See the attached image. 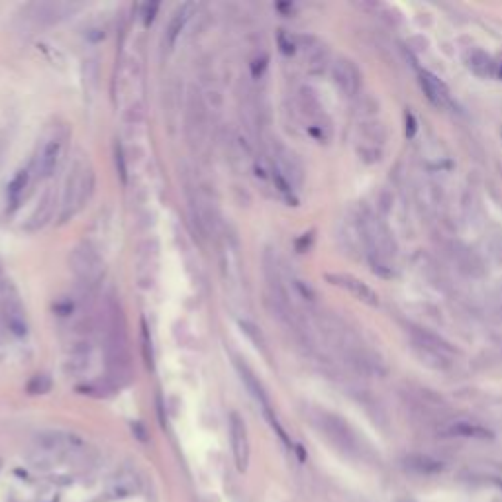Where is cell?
Listing matches in <instances>:
<instances>
[{"mask_svg": "<svg viewBox=\"0 0 502 502\" xmlns=\"http://www.w3.org/2000/svg\"><path fill=\"white\" fill-rule=\"evenodd\" d=\"M65 149V134L53 132L48 138H43L38 147V154L34 159V167L38 171L39 177L48 179L59 167V161L63 157Z\"/></svg>", "mask_w": 502, "mask_h": 502, "instance_id": "cell-8", "label": "cell"}, {"mask_svg": "<svg viewBox=\"0 0 502 502\" xmlns=\"http://www.w3.org/2000/svg\"><path fill=\"white\" fill-rule=\"evenodd\" d=\"M277 43H279V50L284 55H295L296 50H298V39L295 36H291L286 30H279L277 34Z\"/></svg>", "mask_w": 502, "mask_h": 502, "instance_id": "cell-23", "label": "cell"}, {"mask_svg": "<svg viewBox=\"0 0 502 502\" xmlns=\"http://www.w3.org/2000/svg\"><path fill=\"white\" fill-rule=\"evenodd\" d=\"M69 267L83 289L94 291L104 277V261L90 244H79L69 253Z\"/></svg>", "mask_w": 502, "mask_h": 502, "instance_id": "cell-6", "label": "cell"}, {"mask_svg": "<svg viewBox=\"0 0 502 502\" xmlns=\"http://www.w3.org/2000/svg\"><path fill=\"white\" fill-rule=\"evenodd\" d=\"M53 381L48 373L34 375L26 385V393L32 397H39V395H48L52 390Z\"/></svg>", "mask_w": 502, "mask_h": 502, "instance_id": "cell-22", "label": "cell"}, {"mask_svg": "<svg viewBox=\"0 0 502 502\" xmlns=\"http://www.w3.org/2000/svg\"><path fill=\"white\" fill-rule=\"evenodd\" d=\"M326 281L334 286H339L344 291H348L349 295L355 296L357 300H361L363 304H369V306H379V295L375 293L373 289L365 281H361L353 275H346V273H328L326 275Z\"/></svg>", "mask_w": 502, "mask_h": 502, "instance_id": "cell-9", "label": "cell"}, {"mask_svg": "<svg viewBox=\"0 0 502 502\" xmlns=\"http://www.w3.org/2000/svg\"><path fill=\"white\" fill-rule=\"evenodd\" d=\"M0 320L2 326L16 337L28 335L26 308L20 300V295L10 281H0Z\"/></svg>", "mask_w": 502, "mask_h": 502, "instance_id": "cell-7", "label": "cell"}, {"mask_svg": "<svg viewBox=\"0 0 502 502\" xmlns=\"http://www.w3.org/2000/svg\"><path fill=\"white\" fill-rule=\"evenodd\" d=\"M463 61L467 65V69L471 73H475L477 77L489 79L496 75V61L490 57L489 53L479 50V48H471L467 50L463 55Z\"/></svg>", "mask_w": 502, "mask_h": 502, "instance_id": "cell-16", "label": "cell"}, {"mask_svg": "<svg viewBox=\"0 0 502 502\" xmlns=\"http://www.w3.org/2000/svg\"><path fill=\"white\" fill-rule=\"evenodd\" d=\"M36 16L38 20L41 22H48V24H53V22H59L61 18H65V14L71 10L69 4H61V2H48V4H36Z\"/></svg>", "mask_w": 502, "mask_h": 502, "instance_id": "cell-21", "label": "cell"}, {"mask_svg": "<svg viewBox=\"0 0 502 502\" xmlns=\"http://www.w3.org/2000/svg\"><path fill=\"white\" fill-rule=\"evenodd\" d=\"M94 169L90 165L89 159L81 157L71 167V173L67 175L63 189V198H61V212H59V222L65 224L71 218H75L83 208L87 207L92 194H94Z\"/></svg>", "mask_w": 502, "mask_h": 502, "instance_id": "cell-3", "label": "cell"}, {"mask_svg": "<svg viewBox=\"0 0 502 502\" xmlns=\"http://www.w3.org/2000/svg\"><path fill=\"white\" fill-rule=\"evenodd\" d=\"M414 134H416V118L412 112H406V136L412 138Z\"/></svg>", "mask_w": 502, "mask_h": 502, "instance_id": "cell-30", "label": "cell"}, {"mask_svg": "<svg viewBox=\"0 0 502 502\" xmlns=\"http://www.w3.org/2000/svg\"><path fill=\"white\" fill-rule=\"evenodd\" d=\"M400 465H402L404 471L418 477L439 475L446 469L443 461H439L438 457H432L428 453H408V455L402 457Z\"/></svg>", "mask_w": 502, "mask_h": 502, "instance_id": "cell-15", "label": "cell"}, {"mask_svg": "<svg viewBox=\"0 0 502 502\" xmlns=\"http://www.w3.org/2000/svg\"><path fill=\"white\" fill-rule=\"evenodd\" d=\"M410 335H412L414 353L428 367H432L436 371H446L453 365L457 351L450 342H446L443 337H439L438 334L424 330V328H412Z\"/></svg>", "mask_w": 502, "mask_h": 502, "instance_id": "cell-4", "label": "cell"}, {"mask_svg": "<svg viewBox=\"0 0 502 502\" xmlns=\"http://www.w3.org/2000/svg\"><path fill=\"white\" fill-rule=\"evenodd\" d=\"M236 369H238V375H240L242 383H244L245 388H247V393L261 404V408H263L265 416L273 414V410H271L269 395H267L265 386L261 385V381L255 377V373L251 371V367H249L247 363H244V359L236 357Z\"/></svg>", "mask_w": 502, "mask_h": 502, "instance_id": "cell-14", "label": "cell"}, {"mask_svg": "<svg viewBox=\"0 0 502 502\" xmlns=\"http://www.w3.org/2000/svg\"><path fill=\"white\" fill-rule=\"evenodd\" d=\"M114 165H116V173L122 185L128 182V167H126V157H124V149L122 143H114Z\"/></svg>", "mask_w": 502, "mask_h": 502, "instance_id": "cell-25", "label": "cell"}, {"mask_svg": "<svg viewBox=\"0 0 502 502\" xmlns=\"http://www.w3.org/2000/svg\"><path fill=\"white\" fill-rule=\"evenodd\" d=\"M242 328H244L245 334L249 335V337H251V339H253V342L258 344V348H265V342H263V337H261V334H259L258 328H255L253 324L242 322Z\"/></svg>", "mask_w": 502, "mask_h": 502, "instance_id": "cell-28", "label": "cell"}, {"mask_svg": "<svg viewBox=\"0 0 502 502\" xmlns=\"http://www.w3.org/2000/svg\"><path fill=\"white\" fill-rule=\"evenodd\" d=\"M194 4H182L179 6L175 14L171 16V20H169V26L165 30V45H167V50H173L175 45H177V39L180 38V34H182V30L187 26V22H189V18H191V12H193Z\"/></svg>", "mask_w": 502, "mask_h": 502, "instance_id": "cell-17", "label": "cell"}, {"mask_svg": "<svg viewBox=\"0 0 502 502\" xmlns=\"http://www.w3.org/2000/svg\"><path fill=\"white\" fill-rule=\"evenodd\" d=\"M52 214H53V198L52 194L48 193L45 194V198L41 200V205L36 208V212L30 216V220L26 222V226H24V230H26V232H38V230H41V228L52 220Z\"/></svg>", "mask_w": 502, "mask_h": 502, "instance_id": "cell-20", "label": "cell"}, {"mask_svg": "<svg viewBox=\"0 0 502 502\" xmlns=\"http://www.w3.org/2000/svg\"><path fill=\"white\" fill-rule=\"evenodd\" d=\"M332 79L335 87L346 96H355L361 89V71L348 57H339L332 63Z\"/></svg>", "mask_w": 502, "mask_h": 502, "instance_id": "cell-12", "label": "cell"}, {"mask_svg": "<svg viewBox=\"0 0 502 502\" xmlns=\"http://www.w3.org/2000/svg\"><path fill=\"white\" fill-rule=\"evenodd\" d=\"M132 430L136 432V436H138V438L142 439V441H145V439H147V436L143 434L145 430H143V426L142 424H134V426H132Z\"/></svg>", "mask_w": 502, "mask_h": 502, "instance_id": "cell-31", "label": "cell"}, {"mask_svg": "<svg viewBox=\"0 0 502 502\" xmlns=\"http://www.w3.org/2000/svg\"><path fill=\"white\" fill-rule=\"evenodd\" d=\"M293 286H295V291L300 295V298H304V300H308L312 302L314 300V291L310 289L308 284L304 283V281H300V279H293Z\"/></svg>", "mask_w": 502, "mask_h": 502, "instance_id": "cell-26", "label": "cell"}, {"mask_svg": "<svg viewBox=\"0 0 502 502\" xmlns=\"http://www.w3.org/2000/svg\"><path fill=\"white\" fill-rule=\"evenodd\" d=\"M267 55H261V57H255L253 61H251V75L253 79H259L263 77V73H265V69H267Z\"/></svg>", "mask_w": 502, "mask_h": 502, "instance_id": "cell-27", "label": "cell"}, {"mask_svg": "<svg viewBox=\"0 0 502 502\" xmlns=\"http://www.w3.org/2000/svg\"><path fill=\"white\" fill-rule=\"evenodd\" d=\"M142 349H143V361L145 365L151 369L154 367V344H151V334H149V328L147 324L142 322Z\"/></svg>", "mask_w": 502, "mask_h": 502, "instance_id": "cell-24", "label": "cell"}, {"mask_svg": "<svg viewBox=\"0 0 502 502\" xmlns=\"http://www.w3.org/2000/svg\"><path fill=\"white\" fill-rule=\"evenodd\" d=\"M73 443H79L75 436H65L63 432H55V430H43L36 436V446L41 451H59L65 446H73Z\"/></svg>", "mask_w": 502, "mask_h": 502, "instance_id": "cell-19", "label": "cell"}, {"mask_svg": "<svg viewBox=\"0 0 502 502\" xmlns=\"http://www.w3.org/2000/svg\"><path fill=\"white\" fill-rule=\"evenodd\" d=\"M312 422L328 438V441H332L339 451H344L348 455H359L361 453L359 436L342 416L334 412H326V410H314Z\"/></svg>", "mask_w": 502, "mask_h": 502, "instance_id": "cell-5", "label": "cell"}, {"mask_svg": "<svg viewBox=\"0 0 502 502\" xmlns=\"http://www.w3.org/2000/svg\"><path fill=\"white\" fill-rule=\"evenodd\" d=\"M98 330L103 335L104 359L108 381L124 385L129 381L132 363H129L128 334H126V318L116 296H106L104 306L98 316Z\"/></svg>", "mask_w": 502, "mask_h": 502, "instance_id": "cell-1", "label": "cell"}, {"mask_svg": "<svg viewBox=\"0 0 502 502\" xmlns=\"http://www.w3.org/2000/svg\"><path fill=\"white\" fill-rule=\"evenodd\" d=\"M157 10H159V4H157V2L145 4V12H143V24H145V26H149V24L154 22Z\"/></svg>", "mask_w": 502, "mask_h": 502, "instance_id": "cell-29", "label": "cell"}, {"mask_svg": "<svg viewBox=\"0 0 502 502\" xmlns=\"http://www.w3.org/2000/svg\"><path fill=\"white\" fill-rule=\"evenodd\" d=\"M361 240L367 247V258L375 273L383 277H393V258L397 255V242L383 220L371 210L359 212L357 218Z\"/></svg>", "mask_w": 502, "mask_h": 502, "instance_id": "cell-2", "label": "cell"}, {"mask_svg": "<svg viewBox=\"0 0 502 502\" xmlns=\"http://www.w3.org/2000/svg\"><path fill=\"white\" fill-rule=\"evenodd\" d=\"M420 87L426 92V96L430 98V103L438 108H451L453 106V98H451V92L448 89V85L434 75L432 71H420Z\"/></svg>", "mask_w": 502, "mask_h": 502, "instance_id": "cell-13", "label": "cell"}, {"mask_svg": "<svg viewBox=\"0 0 502 502\" xmlns=\"http://www.w3.org/2000/svg\"><path fill=\"white\" fill-rule=\"evenodd\" d=\"M439 436L443 438H467V439H494V432L489 426L467 420V418H457L441 424L438 430Z\"/></svg>", "mask_w": 502, "mask_h": 502, "instance_id": "cell-10", "label": "cell"}, {"mask_svg": "<svg viewBox=\"0 0 502 502\" xmlns=\"http://www.w3.org/2000/svg\"><path fill=\"white\" fill-rule=\"evenodd\" d=\"M28 185H30V173L26 169H20L12 177V180L8 182V187H6V205H8L10 212H14L16 208L22 205Z\"/></svg>", "mask_w": 502, "mask_h": 502, "instance_id": "cell-18", "label": "cell"}, {"mask_svg": "<svg viewBox=\"0 0 502 502\" xmlns=\"http://www.w3.org/2000/svg\"><path fill=\"white\" fill-rule=\"evenodd\" d=\"M230 441H232L233 461L238 471L244 473L249 465V436L245 420L238 412L230 414Z\"/></svg>", "mask_w": 502, "mask_h": 502, "instance_id": "cell-11", "label": "cell"}]
</instances>
